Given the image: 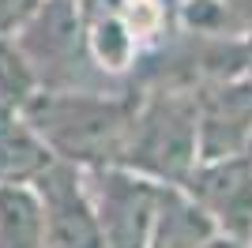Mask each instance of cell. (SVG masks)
Wrapping results in <instances>:
<instances>
[{"label":"cell","instance_id":"9","mask_svg":"<svg viewBox=\"0 0 252 248\" xmlns=\"http://www.w3.org/2000/svg\"><path fill=\"white\" fill-rule=\"evenodd\" d=\"M222 237L215 222L203 215V207L189 196L185 185H166L162 188V203L155 215L147 248H203L207 241Z\"/></svg>","mask_w":252,"mask_h":248},{"label":"cell","instance_id":"10","mask_svg":"<svg viewBox=\"0 0 252 248\" xmlns=\"http://www.w3.org/2000/svg\"><path fill=\"white\" fill-rule=\"evenodd\" d=\"M0 248H49L34 185H0Z\"/></svg>","mask_w":252,"mask_h":248},{"label":"cell","instance_id":"1","mask_svg":"<svg viewBox=\"0 0 252 248\" xmlns=\"http://www.w3.org/2000/svg\"><path fill=\"white\" fill-rule=\"evenodd\" d=\"M139 113L136 91H38L27 102V117L42 132L49 151L61 162L79 169H105L121 165L128 151V135Z\"/></svg>","mask_w":252,"mask_h":248},{"label":"cell","instance_id":"11","mask_svg":"<svg viewBox=\"0 0 252 248\" xmlns=\"http://www.w3.org/2000/svg\"><path fill=\"white\" fill-rule=\"evenodd\" d=\"M38 91H42V79L34 72L31 57L23 53L19 38H0V105L27 109V102Z\"/></svg>","mask_w":252,"mask_h":248},{"label":"cell","instance_id":"8","mask_svg":"<svg viewBox=\"0 0 252 248\" xmlns=\"http://www.w3.org/2000/svg\"><path fill=\"white\" fill-rule=\"evenodd\" d=\"M57 162L27 109L0 105V185H34Z\"/></svg>","mask_w":252,"mask_h":248},{"label":"cell","instance_id":"14","mask_svg":"<svg viewBox=\"0 0 252 248\" xmlns=\"http://www.w3.org/2000/svg\"><path fill=\"white\" fill-rule=\"evenodd\" d=\"M72 4H79V0H72Z\"/></svg>","mask_w":252,"mask_h":248},{"label":"cell","instance_id":"6","mask_svg":"<svg viewBox=\"0 0 252 248\" xmlns=\"http://www.w3.org/2000/svg\"><path fill=\"white\" fill-rule=\"evenodd\" d=\"M200 162L252 155V75H215L196 87Z\"/></svg>","mask_w":252,"mask_h":248},{"label":"cell","instance_id":"3","mask_svg":"<svg viewBox=\"0 0 252 248\" xmlns=\"http://www.w3.org/2000/svg\"><path fill=\"white\" fill-rule=\"evenodd\" d=\"M91 199L102 226V248H147L155 215L162 203L158 181L125 169V165H105V169H87Z\"/></svg>","mask_w":252,"mask_h":248},{"label":"cell","instance_id":"2","mask_svg":"<svg viewBox=\"0 0 252 248\" xmlns=\"http://www.w3.org/2000/svg\"><path fill=\"white\" fill-rule=\"evenodd\" d=\"M125 169L158 185H185L200 165V105L196 87H158L139 94V113L128 135Z\"/></svg>","mask_w":252,"mask_h":248},{"label":"cell","instance_id":"13","mask_svg":"<svg viewBox=\"0 0 252 248\" xmlns=\"http://www.w3.org/2000/svg\"><path fill=\"white\" fill-rule=\"evenodd\" d=\"M203 248H249L245 241H233V237H215V241H207Z\"/></svg>","mask_w":252,"mask_h":248},{"label":"cell","instance_id":"4","mask_svg":"<svg viewBox=\"0 0 252 248\" xmlns=\"http://www.w3.org/2000/svg\"><path fill=\"white\" fill-rule=\"evenodd\" d=\"M19 45L31 57L42 91H72V87H83L79 72H98L87 53L79 4L72 0H45L34 23L19 34Z\"/></svg>","mask_w":252,"mask_h":248},{"label":"cell","instance_id":"5","mask_svg":"<svg viewBox=\"0 0 252 248\" xmlns=\"http://www.w3.org/2000/svg\"><path fill=\"white\" fill-rule=\"evenodd\" d=\"M34 192L42 199L49 248H102V226L91 199L87 169L57 158L34 181Z\"/></svg>","mask_w":252,"mask_h":248},{"label":"cell","instance_id":"7","mask_svg":"<svg viewBox=\"0 0 252 248\" xmlns=\"http://www.w3.org/2000/svg\"><path fill=\"white\" fill-rule=\"evenodd\" d=\"M185 188L222 237L252 245V155L207 158L192 169Z\"/></svg>","mask_w":252,"mask_h":248},{"label":"cell","instance_id":"12","mask_svg":"<svg viewBox=\"0 0 252 248\" xmlns=\"http://www.w3.org/2000/svg\"><path fill=\"white\" fill-rule=\"evenodd\" d=\"M45 8V0H0V38H19Z\"/></svg>","mask_w":252,"mask_h":248}]
</instances>
